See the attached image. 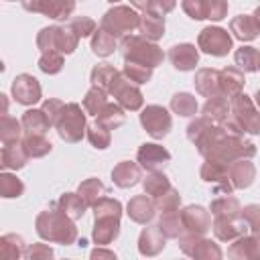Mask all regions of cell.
Here are the masks:
<instances>
[{
  "label": "cell",
  "mask_w": 260,
  "mask_h": 260,
  "mask_svg": "<svg viewBox=\"0 0 260 260\" xmlns=\"http://www.w3.org/2000/svg\"><path fill=\"white\" fill-rule=\"evenodd\" d=\"M195 146L199 154L205 158L232 162L236 158H250L256 154V146L250 140H244V136L230 134L221 124L219 126H207L195 140Z\"/></svg>",
  "instance_id": "obj_1"
},
{
  "label": "cell",
  "mask_w": 260,
  "mask_h": 260,
  "mask_svg": "<svg viewBox=\"0 0 260 260\" xmlns=\"http://www.w3.org/2000/svg\"><path fill=\"white\" fill-rule=\"evenodd\" d=\"M37 232L41 238L49 242H59V244H71L77 236V230L69 221V215L57 205H53L51 209H45L37 217Z\"/></svg>",
  "instance_id": "obj_2"
},
{
  "label": "cell",
  "mask_w": 260,
  "mask_h": 260,
  "mask_svg": "<svg viewBox=\"0 0 260 260\" xmlns=\"http://www.w3.org/2000/svg\"><path fill=\"white\" fill-rule=\"evenodd\" d=\"M120 51H122V57L124 61H134V63H142V65H148V67H156L162 63L165 55L162 51L150 43L146 37H136V35H126L120 43Z\"/></svg>",
  "instance_id": "obj_3"
},
{
  "label": "cell",
  "mask_w": 260,
  "mask_h": 260,
  "mask_svg": "<svg viewBox=\"0 0 260 260\" xmlns=\"http://www.w3.org/2000/svg\"><path fill=\"white\" fill-rule=\"evenodd\" d=\"M57 134L65 140V142H79L85 130V114L81 110L79 104H65L57 124Z\"/></svg>",
  "instance_id": "obj_4"
},
{
  "label": "cell",
  "mask_w": 260,
  "mask_h": 260,
  "mask_svg": "<svg viewBox=\"0 0 260 260\" xmlns=\"http://www.w3.org/2000/svg\"><path fill=\"white\" fill-rule=\"evenodd\" d=\"M140 24V14H136V10H132L130 6H114L110 8L104 16L100 26L108 32H112L114 37H122L126 32H132L134 28H138Z\"/></svg>",
  "instance_id": "obj_5"
},
{
  "label": "cell",
  "mask_w": 260,
  "mask_h": 260,
  "mask_svg": "<svg viewBox=\"0 0 260 260\" xmlns=\"http://www.w3.org/2000/svg\"><path fill=\"white\" fill-rule=\"evenodd\" d=\"M232 116L238 120L244 132L260 134V110L254 108L252 100L246 93H238L232 98Z\"/></svg>",
  "instance_id": "obj_6"
},
{
  "label": "cell",
  "mask_w": 260,
  "mask_h": 260,
  "mask_svg": "<svg viewBox=\"0 0 260 260\" xmlns=\"http://www.w3.org/2000/svg\"><path fill=\"white\" fill-rule=\"evenodd\" d=\"M197 45L203 53L213 55V57H223L228 55V51L232 49V37L228 30L219 28V26H207L199 32L197 37Z\"/></svg>",
  "instance_id": "obj_7"
},
{
  "label": "cell",
  "mask_w": 260,
  "mask_h": 260,
  "mask_svg": "<svg viewBox=\"0 0 260 260\" xmlns=\"http://www.w3.org/2000/svg\"><path fill=\"white\" fill-rule=\"evenodd\" d=\"M108 91L116 98V102L124 110H132L134 112V110H140V106H142V93H140V89L134 83H130V79L124 73H120V71L114 77V81L108 87Z\"/></svg>",
  "instance_id": "obj_8"
},
{
  "label": "cell",
  "mask_w": 260,
  "mask_h": 260,
  "mask_svg": "<svg viewBox=\"0 0 260 260\" xmlns=\"http://www.w3.org/2000/svg\"><path fill=\"white\" fill-rule=\"evenodd\" d=\"M140 124L152 138H162L171 130V114L162 106H146L140 114Z\"/></svg>",
  "instance_id": "obj_9"
},
{
  "label": "cell",
  "mask_w": 260,
  "mask_h": 260,
  "mask_svg": "<svg viewBox=\"0 0 260 260\" xmlns=\"http://www.w3.org/2000/svg\"><path fill=\"white\" fill-rule=\"evenodd\" d=\"M201 179L215 185V191L219 195H232L234 185L230 181V162H221V160H213L207 158V162H203L201 167Z\"/></svg>",
  "instance_id": "obj_10"
},
{
  "label": "cell",
  "mask_w": 260,
  "mask_h": 260,
  "mask_svg": "<svg viewBox=\"0 0 260 260\" xmlns=\"http://www.w3.org/2000/svg\"><path fill=\"white\" fill-rule=\"evenodd\" d=\"M24 10L41 12L55 20H65L75 10V0H22Z\"/></svg>",
  "instance_id": "obj_11"
},
{
  "label": "cell",
  "mask_w": 260,
  "mask_h": 260,
  "mask_svg": "<svg viewBox=\"0 0 260 260\" xmlns=\"http://www.w3.org/2000/svg\"><path fill=\"white\" fill-rule=\"evenodd\" d=\"M12 95L18 104L22 106H30V104H37L41 100V85L39 81L28 75V73H20L14 77L12 81Z\"/></svg>",
  "instance_id": "obj_12"
},
{
  "label": "cell",
  "mask_w": 260,
  "mask_h": 260,
  "mask_svg": "<svg viewBox=\"0 0 260 260\" xmlns=\"http://www.w3.org/2000/svg\"><path fill=\"white\" fill-rule=\"evenodd\" d=\"M136 158H138L142 169H146V171H160L171 160V152L167 148H162L160 144L146 142V144H142L138 148Z\"/></svg>",
  "instance_id": "obj_13"
},
{
  "label": "cell",
  "mask_w": 260,
  "mask_h": 260,
  "mask_svg": "<svg viewBox=\"0 0 260 260\" xmlns=\"http://www.w3.org/2000/svg\"><path fill=\"white\" fill-rule=\"evenodd\" d=\"M246 219L244 215H215V221H213V232L219 240H234V238H240L246 234Z\"/></svg>",
  "instance_id": "obj_14"
},
{
  "label": "cell",
  "mask_w": 260,
  "mask_h": 260,
  "mask_svg": "<svg viewBox=\"0 0 260 260\" xmlns=\"http://www.w3.org/2000/svg\"><path fill=\"white\" fill-rule=\"evenodd\" d=\"M181 219H183V225L185 230L191 234V236H203L211 221H209V213L201 207V205H189L181 211Z\"/></svg>",
  "instance_id": "obj_15"
},
{
  "label": "cell",
  "mask_w": 260,
  "mask_h": 260,
  "mask_svg": "<svg viewBox=\"0 0 260 260\" xmlns=\"http://www.w3.org/2000/svg\"><path fill=\"white\" fill-rule=\"evenodd\" d=\"M169 59H171V63H173L175 69H179V71H191V69H195V65L199 61V53H197L195 45L183 43V45L171 47Z\"/></svg>",
  "instance_id": "obj_16"
},
{
  "label": "cell",
  "mask_w": 260,
  "mask_h": 260,
  "mask_svg": "<svg viewBox=\"0 0 260 260\" xmlns=\"http://www.w3.org/2000/svg\"><path fill=\"white\" fill-rule=\"evenodd\" d=\"M256 169L248 158H236L230 162V181L234 189H244L254 183Z\"/></svg>",
  "instance_id": "obj_17"
},
{
  "label": "cell",
  "mask_w": 260,
  "mask_h": 260,
  "mask_svg": "<svg viewBox=\"0 0 260 260\" xmlns=\"http://www.w3.org/2000/svg\"><path fill=\"white\" fill-rule=\"evenodd\" d=\"M120 234V217L116 215H100L95 217L93 225V240L95 244H110Z\"/></svg>",
  "instance_id": "obj_18"
},
{
  "label": "cell",
  "mask_w": 260,
  "mask_h": 260,
  "mask_svg": "<svg viewBox=\"0 0 260 260\" xmlns=\"http://www.w3.org/2000/svg\"><path fill=\"white\" fill-rule=\"evenodd\" d=\"M244 87V71L236 69V67H225L219 71V89L223 95H228L230 100L238 93H242Z\"/></svg>",
  "instance_id": "obj_19"
},
{
  "label": "cell",
  "mask_w": 260,
  "mask_h": 260,
  "mask_svg": "<svg viewBox=\"0 0 260 260\" xmlns=\"http://www.w3.org/2000/svg\"><path fill=\"white\" fill-rule=\"evenodd\" d=\"M193 83H195V89L205 98L221 93V89H219V71L217 69H209V67L199 69Z\"/></svg>",
  "instance_id": "obj_20"
},
{
  "label": "cell",
  "mask_w": 260,
  "mask_h": 260,
  "mask_svg": "<svg viewBox=\"0 0 260 260\" xmlns=\"http://www.w3.org/2000/svg\"><path fill=\"white\" fill-rule=\"evenodd\" d=\"M232 112V102L228 100V95L223 93H217V95H211L207 98L205 106H203V116L207 120H213V122H223Z\"/></svg>",
  "instance_id": "obj_21"
},
{
  "label": "cell",
  "mask_w": 260,
  "mask_h": 260,
  "mask_svg": "<svg viewBox=\"0 0 260 260\" xmlns=\"http://www.w3.org/2000/svg\"><path fill=\"white\" fill-rule=\"evenodd\" d=\"M112 179L118 187L126 189V187H132L140 181V167L136 162H130V160H122L114 167L112 171Z\"/></svg>",
  "instance_id": "obj_22"
},
{
  "label": "cell",
  "mask_w": 260,
  "mask_h": 260,
  "mask_svg": "<svg viewBox=\"0 0 260 260\" xmlns=\"http://www.w3.org/2000/svg\"><path fill=\"white\" fill-rule=\"evenodd\" d=\"M230 28H232L234 37L240 39V41H252V39H256L258 32H260V26H258L254 14H252V16H250V14H240V16H236V18L230 22Z\"/></svg>",
  "instance_id": "obj_23"
},
{
  "label": "cell",
  "mask_w": 260,
  "mask_h": 260,
  "mask_svg": "<svg viewBox=\"0 0 260 260\" xmlns=\"http://www.w3.org/2000/svg\"><path fill=\"white\" fill-rule=\"evenodd\" d=\"M142 37H146L148 41H156L165 35V16L144 10V14L140 16V24H138Z\"/></svg>",
  "instance_id": "obj_24"
},
{
  "label": "cell",
  "mask_w": 260,
  "mask_h": 260,
  "mask_svg": "<svg viewBox=\"0 0 260 260\" xmlns=\"http://www.w3.org/2000/svg\"><path fill=\"white\" fill-rule=\"evenodd\" d=\"M154 209H156L154 201L148 199L146 195H136V197H132L130 203H128V215H130L134 221H138V223H146L148 219H152Z\"/></svg>",
  "instance_id": "obj_25"
},
{
  "label": "cell",
  "mask_w": 260,
  "mask_h": 260,
  "mask_svg": "<svg viewBox=\"0 0 260 260\" xmlns=\"http://www.w3.org/2000/svg\"><path fill=\"white\" fill-rule=\"evenodd\" d=\"M22 128L26 134H45L53 124L49 120V116L45 114V110H26L22 114Z\"/></svg>",
  "instance_id": "obj_26"
},
{
  "label": "cell",
  "mask_w": 260,
  "mask_h": 260,
  "mask_svg": "<svg viewBox=\"0 0 260 260\" xmlns=\"http://www.w3.org/2000/svg\"><path fill=\"white\" fill-rule=\"evenodd\" d=\"M30 156L26 154L22 142H14V144H4L2 148V167L4 169H22L26 165Z\"/></svg>",
  "instance_id": "obj_27"
},
{
  "label": "cell",
  "mask_w": 260,
  "mask_h": 260,
  "mask_svg": "<svg viewBox=\"0 0 260 260\" xmlns=\"http://www.w3.org/2000/svg\"><path fill=\"white\" fill-rule=\"evenodd\" d=\"M114 49H116V37L100 26L91 37V51L100 57H108L114 53Z\"/></svg>",
  "instance_id": "obj_28"
},
{
  "label": "cell",
  "mask_w": 260,
  "mask_h": 260,
  "mask_svg": "<svg viewBox=\"0 0 260 260\" xmlns=\"http://www.w3.org/2000/svg\"><path fill=\"white\" fill-rule=\"evenodd\" d=\"M22 146H24L26 154L32 156V158L45 156V154H49L51 148H53V144L45 138V134H26L24 140H22Z\"/></svg>",
  "instance_id": "obj_29"
},
{
  "label": "cell",
  "mask_w": 260,
  "mask_h": 260,
  "mask_svg": "<svg viewBox=\"0 0 260 260\" xmlns=\"http://www.w3.org/2000/svg\"><path fill=\"white\" fill-rule=\"evenodd\" d=\"M57 205H59L69 217H73V219L81 217V215L85 213V209L89 207V205L83 201V197H81L79 193H65V195H61V199H59Z\"/></svg>",
  "instance_id": "obj_30"
},
{
  "label": "cell",
  "mask_w": 260,
  "mask_h": 260,
  "mask_svg": "<svg viewBox=\"0 0 260 260\" xmlns=\"http://www.w3.org/2000/svg\"><path fill=\"white\" fill-rule=\"evenodd\" d=\"M106 91H108V89L93 85V87L85 93V98H83V110H85L87 114L98 116V114L106 108V104H108V93H106Z\"/></svg>",
  "instance_id": "obj_31"
},
{
  "label": "cell",
  "mask_w": 260,
  "mask_h": 260,
  "mask_svg": "<svg viewBox=\"0 0 260 260\" xmlns=\"http://www.w3.org/2000/svg\"><path fill=\"white\" fill-rule=\"evenodd\" d=\"M234 57H236V63L240 65V69L246 73L260 69V51L254 47H240Z\"/></svg>",
  "instance_id": "obj_32"
},
{
  "label": "cell",
  "mask_w": 260,
  "mask_h": 260,
  "mask_svg": "<svg viewBox=\"0 0 260 260\" xmlns=\"http://www.w3.org/2000/svg\"><path fill=\"white\" fill-rule=\"evenodd\" d=\"M98 120L104 126H108L110 130H114L126 122V114H124V108L120 104H106V108L98 114Z\"/></svg>",
  "instance_id": "obj_33"
},
{
  "label": "cell",
  "mask_w": 260,
  "mask_h": 260,
  "mask_svg": "<svg viewBox=\"0 0 260 260\" xmlns=\"http://www.w3.org/2000/svg\"><path fill=\"white\" fill-rule=\"evenodd\" d=\"M158 228H160V232H162L167 238H179L181 232L185 230L183 219H181V211H165V213L160 215Z\"/></svg>",
  "instance_id": "obj_34"
},
{
  "label": "cell",
  "mask_w": 260,
  "mask_h": 260,
  "mask_svg": "<svg viewBox=\"0 0 260 260\" xmlns=\"http://www.w3.org/2000/svg\"><path fill=\"white\" fill-rule=\"evenodd\" d=\"M22 122H18L16 118H10V116H2L0 120V138L4 144H14L20 140V134H22Z\"/></svg>",
  "instance_id": "obj_35"
},
{
  "label": "cell",
  "mask_w": 260,
  "mask_h": 260,
  "mask_svg": "<svg viewBox=\"0 0 260 260\" xmlns=\"http://www.w3.org/2000/svg\"><path fill=\"white\" fill-rule=\"evenodd\" d=\"M171 110L179 116H195L197 112V100L191 93H175L171 100Z\"/></svg>",
  "instance_id": "obj_36"
},
{
  "label": "cell",
  "mask_w": 260,
  "mask_h": 260,
  "mask_svg": "<svg viewBox=\"0 0 260 260\" xmlns=\"http://www.w3.org/2000/svg\"><path fill=\"white\" fill-rule=\"evenodd\" d=\"M169 189H171V183H169V179L160 171H150V175L144 179V191H146V195L158 197V195H162Z\"/></svg>",
  "instance_id": "obj_37"
},
{
  "label": "cell",
  "mask_w": 260,
  "mask_h": 260,
  "mask_svg": "<svg viewBox=\"0 0 260 260\" xmlns=\"http://www.w3.org/2000/svg\"><path fill=\"white\" fill-rule=\"evenodd\" d=\"M124 75L134 83H146L152 77V67L134 61H124Z\"/></svg>",
  "instance_id": "obj_38"
},
{
  "label": "cell",
  "mask_w": 260,
  "mask_h": 260,
  "mask_svg": "<svg viewBox=\"0 0 260 260\" xmlns=\"http://www.w3.org/2000/svg\"><path fill=\"white\" fill-rule=\"evenodd\" d=\"M87 140L95 148H108L110 146V128L104 126L100 120L87 126Z\"/></svg>",
  "instance_id": "obj_39"
},
{
  "label": "cell",
  "mask_w": 260,
  "mask_h": 260,
  "mask_svg": "<svg viewBox=\"0 0 260 260\" xmlns=\"http://www.w3.org/2000/svg\"><path fill=\"white\" fill-rule=\"evenodd\" d=\"M116 75H118V71H116L112 65L100 63V65H95V67L91 69V83L98 85V87L108 89V87L112 85V81H114Z\"/></svg>",
  "instance_id": "obj_40"
},
{
  "label": "cell",
  "mask_w": 260,
  "mask_h": 260,
  "mask_svg": "<svg viewBox=\"0 0 260 260\" xmlns=\"http://www.w3.org/2000/svg\"><path fill=\"white\" fill-rule=\"evenodd\" d=\"M59 28L61 26H47L37 37V47L45 51H59Z\"/></svg>",
  "instance_id": "obj_41"
},
{
  "label": "cell",
  "mask_w": 260,
  "mask_h": 260,
  "mask_svg": "<svg viewBox=\"0 0 260 260\" xmlns=\"http://www.w3.org/2000/svg\"><path fill=\"white\" fill-rule=\"evenodd\" d=\"M104 185L98 181V179H87V181H83L81 185H79V195L83 197V201L87 203V205H93L100 197H104Z\"/></svg>",
  "instance_id": "obj_42"
},
{
  "label": "cell",
  "mask_w": 260,
  "mask_h": 260,
  "mask_svg": "<svg viewBox=\"0 0 260 260\" xmlns=\"http://www.w3.org/2000/svg\"><path fill=\"white\" fill-rule=\"evenodd\" d=\"M211 213L213 215H240V203L236 197H230L228 193L223 197H217L211 203Z\"/></svg>",
  "instance_id": "obj_43"
},
{
  "label": "cell",
  "mask_w": 260,
  "mask_h": 260,
  "mask_svg": "<svg viewBox=\"0 0 260 260\" xmlns=\"http://www.w3.org/2000/svg\"><path fill=\"white\" fill-rule=\"evenodd\" d=\"M63 67V55L59 51H45L39 59V69L53 75V73H59Z\"/></svg>",
  "instance_id": "obj_44"
},
{
  "label": "cell",
  "mask_w": 260,
  "mask_h": 260,
  "mask_svg": "<svg viewBox=\"0 0 260 260\" xmlns=\"http://www.w3.org/2000/svg\"><path fill=\"white\" fill-rule=\"evenodd\" d=\"M22 191H24V185H22V181L16 179L14 175L4 173V175L0 177V193H2V197H6V199H10V197H20Z\"/></svg>",
  "instance_id": "obj_45"
},
{
  "label": "cell",
  "mask_w": 260,
  "mask_h": 260,
  "mask_svg": "<svg viewBox=\"0 0 260 260\" xmlns=\"http://www.w3.org/2000/svg\"><path fill=\"white\" fill-rule=\"evenodd\" d=\"M91 207H93L95 217H100V215H116V217H120V213H122L120 201H116L112 197H100Z\"/></svg>",
  "instance_id": "obj_46"
},
{
  "label": "cell",
  "mask_w": 260,
  "mask_h": 260,
  "mask_svg": "<svg viewBox=\"0 0 260 260\" xmlns=\"http://www.w3.org/2000/svg\"><path fill=\"white\" fill-rule=\"evenodd\" d=\"M179 203H181V197H179V193L171 187L169 191H165L162 195H158V197H154V205H156V209H160L162 213L165 211H177L179 209Z\"/></svg>",
  "instance_id": "obj_47"
},
{
  "label": "cell",
  "mask_w": 260,
  "mask_h": 260,
  "mask_svg": "<svg viewBox=\"0 0 260 260\" xmlns=\"http://www.w3.org/2000/svg\"><path fill=\"white\" fill-rule=\"evenodd\" d=\"M228 14V0H205V18L221 20Z\"/></svg>",
  "instance_id": "obj_48"
},
{
  "label": "cell",
  "mask_w": 260,
  "mask_h": 260,
  "mask_svg": "<svg viewBox=\"0 0 260 260\" xmlns=\"http://www.w3.org/2000/svg\"><path fill=\"white\" fill-rule=\"evenodd\" d=\"M69 24L79 37H89L91 32H95V22L87 16H75V18H71Z\"/></svg>",
  "instance_id": "obj_49"
},
{
  "label": "cell",
  "mask_w": 260,
  "mask_h": 260,
  "mask_svg": "<svg viewBox=\"0 0 260 260\" xmlns=\"http://www.w3.org/2000/svg\"><path fill=\"white\" fill-rule=\"evenodd\" d=\"M183 10L191 18L201 20L205 18V0H183Z\"/></svg>",
  "instance_id": "obj_50"
},
{
  "label": "cell",
  "mask_w": 260,
  "mask_h": 260,
  "mask_svg": "<svg viewBox=\"0 0 260 260\" xmlns=\"http://www.w3.org/2000/svg\"><path fill=\"white\" fill-rule=\"evenodd\" d=\"M63 108H65V104H63L61 100H55V98H51V100H47V102L43 104V110H45V114L49 116V120H51L53 126L57 124V120H59Z\"/></svg>",
  "instance_id": "obj_51"
},
{
  "label": "cell",
  "mask_w": 260,
  "mask_h": 260,
  "mask_svg": "<svg viewBox=\"0 0 260 260\" xmlns=\"http://www.w3.org/2000/svg\"><path fill=\"white\" fill-rule=\"evenodd\" d=\"M242 215H244L248 228H252L256 234H260V205H248Z\"/></svg>",
  "instance_id": "obj_52"
},
{
  "label": "cell",
  "mask_w": 260,
  "mask_h": 260,
  "mask_svg": "<svg viewBox=\"0 0 260 260\" xmlns=\"http://www.w3.org/2000/svg\"><path fill=\"white\" fill-rule=\"evenodd\" d=\"M175 0H150L148 2V6H146V10H150V12H156V14H160V16H165L167 12H171L173 8H175Z\"/></svg>",
  "instance_id": "obj_53"
},
{
  "label": "cell",
  "mask_w": 260,
  "mask_h": 260,
  "mask_svg": "<svg viewBox=\"0 0 260 260\" xmlns=\"http://www.w3.org/2000/svg\"><path fill=\"white\" fill-rule=\"evenodd\" d=\"M207 126H209V120H207L205 116H203V118H195V120L187 126V136H189V140L193 142V140H195V138H197V136H199Z\"/></svg>",
  "instance_id": "obj_54"
},
{
  "label": "cell",
  "mask_w": 260,
  "mask_h": 260,
  "mask_svg": "<svg viewBox=\"0 0 260 260\" xmlns=\"http://www.w3.org/2000/svg\"><path fill=\"white\" fill-rule=\"evenodd\" d=\"M254 18H256V22H258V26H260V6L256 8V12H254Z\"/></svg>",
  "instance_id": "obj_55"
},
{
  "label": "cell",
  "mask_w": 260,
  "mask_h": 260,
  "mask_svg": "<svg viewBox=\"0 0 260 260\" xmlns=\"http://www.w3.org/2000/svg\"><path fill=\"white\" fill-rule=\"evenodd\" d=\"M254 98H256V104H258V110H260V87L256 89V95Z\"/></svg>",
  "instance_id": "obj_56"
},
{
  "label": "cell",
  "mask_w": 260,
  "mask_h": 260,
  "mask_svg": "<svg viewBox=\"0 0 260 260\" xmlns=\"http://www.w3.org/2000/svg\"><path fill=\"white\" fill-rule=\"evenodd\" d=\"M108 2H118V0H108Z\"/></svg>",
  "instance_id": "obj_57"
}]
</instances>
